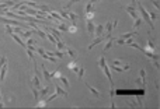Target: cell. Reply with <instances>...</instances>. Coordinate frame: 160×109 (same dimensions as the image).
I'll use <instances>...</instances> for the list:
<instances>
[{"mask_svg": "<svg viewBox=\"0 0 160 109\" xmlns=\"http://www.w3.org/2000/svg\"><path fill=\"white\" fill-rule=\"evenodd\" d=\"M98 66H100V69L104 71V74H105L107 80L110 81V85H111L110 95H111V98H112V96H114V92H115V87H114V81H112L111 73H110V67H108V64H107V62H105V59H104V57H100V59H98Z\"/></svg>", "mask_w": 160, "mask_h": 109, "instance_id": "obj_1", "label": "cell"}, {"mask_svg": "<svg viewBox=\"0 0 160 109\" xmlns=\"http://www.w3.org/2000/svg\"><path fill=\"white\" fill-rule=\"evenodd\" d=\"M138 9H139V11H141V14H142V20L146 21L147 24H150V28L153 30V22H152V20H150V17H149V11L145 9L141 3H138Z\"/></svg>", "mask_w": 160, "mask_h": 109, "instance_id": "obj_2", "label": "cell"}, {"mask_svg": "<svg viewBox=\"0 0 160 109\" xmlns=\"http://www.w3.org/2000/svg\"><path fill=\"white\" fill-rule=\"evenodd\" d=\"M124 10H125L129 16L133 18V20L139 17V16H138V13H136V1H133L131 6H125V7H124Z\"/></svg>", "mask_w": 160, "mask_h": 109, "instance_id": "obj_3", "label": "cell"}, {"mask_svg": "<svg viewBox=\"0 0 160 109\" xmlns=\"http://www.w3.org/2000/svg\"><path fill=\"white\" fill-rule=\"evenodd\" d=\"M107 38H108V36H105V35H100V36H96V39H94V41H93V42H91V44H90V45L87 46V48H89V50H91V49L96 46V45H98V44L104 42V41H105Z\"/></svg>", "mask_w": 160, "mask_h": 109, "instance_id": "obj_4", "label": "cell"}, {"mask_svg": "<svg viewBox=\"0 0 160 109\" xmlns=\"http://www.w3.org/2000/svg\"><path fill=\"white\" fill-rule=\"evenodd\" d=\"M146 49L150 50V52H155V49H156V39L149 38V39L146 41Z\"/></svg>", "mask_w": 160, "mask_h": 109, "instance_id": "obj_5", "label": "cell"}, {"mask_svg": "<svg viewBox=\"0 0 160 109\" xmlns=\"http://www.w3.org/2000/svg\"><path fill=\"white\" fill-rule=\"evenodd\" d=\"M45 30L49 31L52 35H53V38L58 41V39H61V31H58L56 28H53V27H45Z\"/></svg>", "mask_w": 160, "mask_h": 109, "instance_id": "obj_6", "label": "cell"}, {"mask_svg": "<svg viewBox=\"0 0 160 109\" xmlns=\"http://www.w3.org/2000/svg\"><path fill=\"white\" fill-rule=\"evenodd\" d=\"M55 92L58 94V95H62L63 98H67V91H66V90H63L59 84H55Z\"/></svg>", "mask_w": 160, "mask_h": 109, "instance_id": "obj_7", "label": "cell"}, {"mask_svg": "<svg viewBox=\"0 0 160 109\" xmlns=\"http://www.w3.org/2000/svg\"><path fill=\"white\" fill-rule=\"evenodd\" d=\"M86 27H87V32H89V35L90 36H93V34H94V24H93V20H87V22H86Z\"/></svg>", "mask_w": 160, "mask_h": 109, "instance_id": "obj_8", "label": "cell"}, {"mask_svg": "<svg viewBox=\"0 0 160 109\" xmlns=\"http://www.w3.org/2000/svg\"><path fill=\"white\" fill-rule=\"evenodd\" d=\"M84 85H86V87L89 88V91H90V92L93 94V95H94L96 98H98V99L101 98V94H100V91H97L96 88H94V87H91V85H90L89 83H84Z\"/></svg>", "mask_w": 160, "mask_h": 109, "instance_id": "obj_9", "label": "cell"}, {"mask_svg": "<svg viewBox=\"0 0 160 109\" xmlns=\"http://www.w3.org/2000/svg\"><path fill=\"white\" fill-rule=\"evenodd\" d=\"M104 28H105V36H111V32H112V28H115L114 27V21H108L105 25H104Z\"/></svg>", "mask_w": 160, "mask_h": 109, "instance_id": "obj_10", "label": "cell"}, {"mask_svg": "<svg viewBox=\"0 0 160 109\" xmlns=\"http://www.w3.org/2000/svg\"><path fill=\"white\" fill-rule=\"evenodd\" d=\"M67 67H69V69H70V70H72V71H77V70H79V63H77V59H76V57H75V59H73V60H72V62L69 63V64H67Z\"/></svg>", "mask_w": 160, "mask_h": 109, "instance_id": "obj_11", "label": "cell"}, {"mask_svg": "<svg viewBox=\"0 0 160 109\" xmlns=\"http://www.w3.org/2000/svg\"><path fill=\"white\" fill-rule=\"evenodd\" d=\"M67 16H69V21H70V24H77L79 17H77L76 13H73V11H67Z\"/></svg>", "mask_w": 160, "mask_h": 109, "instance_id": "obj_12", "label": "cell"}, {"mask_svg": "<svg viewBox=\"0 0 160 109\" xmlns=\"http://www.w3.org/2000/svg\"><path fill=\"white\" fill-rule=\"evenodd\" d=\"M103 31H104V24H98L97 27H94V34H93V36H100V35H103Z\"/></svg>", "mask_w": 160, "mask_h": 109, "instance_id": "obj_13", "label": "cell"}, {"mask_svg": "<svg viewBox=\"0 0 160 109\" xmlns=\"http://www.w3.org/2000/svg\"><path fill=\"white\" fill-rule=\"evenodd\" d=\"M10 35H11V38H13V39L16 41L17 44H20V46H23V48H24V49H25V44H24V41H23V39H21V38H20V36L17 35L16 32H11Z\"/></svg>", "mask_w": 160, "mask_h": 109, "instance_id": "obj_14", "label": "cell"}, {"mask_svg": "<svg viewBox=\"0 0 160 109\" xmlns=\"http://www.w3.org/2000/svg\"><path fill=\"white\" fill-rule=\"evenodd\" d=\"M107 39H108V41H107L105 46L103 48V49H104V52H105V50H108V49H111V48L114 46V42H115V38H112V36H108Z\"/></svg>", "mask_w": 160, "mask_h": 109, "instance_id": "obj_15", "label": "cell"}, {"mask_svg": "<svg viewBox=\"0 0 160 109\" xmlns=\"http://www.w3.org/2000/svg\"><path fill=\"white\" fill-rule=\"evenodd\" d=\"M145 78H146V70H145V69H142V70L139 71V78H138V81H139L142 85H145V84H146V80H145Z\"/></svg>", "mask_w": 160, "mask_h": 109, "instance_id": "obj_16", "label": "cell"}, {"mask_svg": "<svg viewBox=\"0 0 160 109\" xmlns=\"http://www.w3.org/2000/svg\"><path fill=\"white\" fill-rule=\"evenodd\" d=\"M111 66H119V67H124L125 70H129V69H131L129 64H124L121 60H114V62H111Z\"/></svg>", "mask_w": 160, "mask_h": 109, "instance_id": "obj_17", "label": "cell"}, {"mask_svg": "<svg viewBox=\"0 0 160 109\" xmlns=\"http://www.w3.org/2000/svg\"><path fill=\"white\" fill-rule=\"evenodd\" d=\"M6 73H7V63H4V64L0 67V80H1V81L6 77Z\"/></svg>", "mask_w": 160, "mask_h": 109, "instance_id": "obj_18", "label": "cell"}, {"mask_svg": "<svg viewBox=\"0 0 160 109\" xmlns=\"http://www.w3.org/2000/svg\"><path fill=\"white\" fill-rule=\"evenodd\" d=\"M42 73H44V77H45V81H47V83H49V81L52 80V78H51V73H49V71H48V69H47V67H45L44 64H42Z\"/></svg>", "mask_w": 160, "mask_h": 109, "instance_id": "obj_19", "label": "cell"}, {"mask_svg": "<svg viewBox=\"0 0 160 109\" xmlns=\"http://www.w3.org/2000/svg\"><path fill=\"white\" fill-rule=\"evenodd\" d=\"M65 50H66L65 53H66V55H69V56H70V57H73V59L77 56L76 50H75V49H72V48H65Z\"/></svg>", "mask_w": 160, "mask_h": 109, "instance_id": "obj_20", "label": "cell"}, {"mask_svg": "<svg viewBox=\"0 0 160 109\" xmlns=\"http://www.w3.org/2000/svg\"><path fill=\"white\" fill-rule=\"evenodd\" d=\"M61 83H62V84H63L65 85V88H66V91H69V90H70V84H69V81H67V78L66 77H63V76H62V74H61Z\"/></svg>", "mask_w": 160, "mask_h": 109, "instance_id": "obj_21", "label": "cell"}, {"mask_svg": "<svg viewBox=\"0 0 160 109\" xmlns=\"http://www.w3.org/2000/svg\"><path fill=\"white\" fill-rule=\"evenodd\" d=\"M93 11H94V6H93L91 1H89L84 7V13H93Z\"/></svg>", "mask_w": 160, "mask_h": 109, "instance_id": "obj_22", "label": "cell"}, {"mask_svg": "<svg viewBox=\"0 0 160 109\" xmlns=\"http://www.w3.org/2000/svg\"><path fill=\"white\" fill-rule=\"evenodd\" d=\"M142 22H143V20H142L141 17L135 18V20H133V28H138V27H139V25H141Z\"/></svg>", "mask_w": 160, "mask_h": 109, "instance_id": "obj_23", "label": "cell"}, {"mask_svg": "<svg viewBox=\"0 0 160 109\" xmlns=\"http://www.w3.org/2000/svg\"><path fill=\"white\" fill-rule=\"evenodd\" d=\"M133 35H138V32H127V34H122L119 38H122V39H127L129 36H133Z\"/></svg>", "mask_w": 160, "mask_h": 109, "instance_id": "obj_24", "label": "cell"}, {"mask_svg": "<svg viewBox=\"0 0 160 109\" xmlns=\"http://www.w3.org/2000/svg\"><path fill=\"white\" fill-rule=\"evenodd\" d=\"M55 46L58 48V49H65V48H66V45H65V44L62 42V41H61V39H58V41L55 42Z\"/></svg>", "mask_w": 160, "mask_h": 109, "instance_id": "obj_25", "label": "cell"}, {"mask_svg": "<svg viewBox=\"0 0 160 109\" xmlns=\"http://www.w3.org/2000/svg\"><path fill=\"white\" fill-rule=\"evenodd\" d=\"M76 73H77V78H79V80H81V77L84 76V69H83V67L80 66V67H79V70H77Z\"/></svg>", "mask_w": 160, "mask_h": 109, "instance_id": "obj_26", "label": "cell"}, {"mask_svg": "<svg viewBox=\"0 0 160 109\" xmlns=\"http://www.w3.org/2000/svg\"><path fill=\"white\" fill-rule=\"evenodd\" d=\"M31 91H32V94H34V98H35V101H38V98H39V92H38V88L32 87Z\"/></svg>", "mask_w": 160, "mask_h": 109, "instance_id": "obj_27", "label": "cell"}, {"mask_svg": "<svg viewBox=\"0 0 160 109\" xmlns=\"http://www.w3.org/2000/svg\"><path fill=\"white\" fill-rule=\"evenodd\" d=\"M65 52H61V50H58V52H53V56L55 57H59V59H62V57H65Z\"/></svg>", "mask_w": 160, "mask_h": 109, "instance_id": "obj_28", "label": "cell"}, {"mask_svg": "<svg viewBox=\"0 0 160 109\" xmlns=\"http://www.w3.org/2000/svg\"><path fill=\"white\" fill-rule=\"evenodd\" d=\"M67 31L69 32H76L77 31V25H76V24H70V25L67 27Z\"/></svg>", "mask_w": 160, "mask_h": 109, "instance_id": "obj_29", "label": "cell"}, {"mask_svg": "<svg viewBox=\"0 0 160 109\" xmlns=\"http://www.w3.org/2000/svg\"><path fill=\"white\" fill-rule=\"evenodd\" d=\"M76 1H80V0H69V1L65 4V9H70V6H73Z\"/></svg>", "mask_w": 160, "mask_h": 109, "instance_id": "obj_30", "label": "cell"}, {"mask_svg": "<svg viewBox=\"0 0 160 109\" xmlns=\"http://www.w3.org/2000/svg\"><path fill=\"white\" fill-rule=\"evenodd\" d=\"M111 69L114 70V71H118V73L125 71V69H124V67H119V66H111Z\"/></svg>", "mask_w": 160, "mask_h": 109, "instance_id": "obj_31", "label": "cell"}, {"mask_svg": "<svg viewBox=\"0 0 160 109\" xmlns=\"http://www.w3.org/2000/svg\"><path fill=\"white\" fill-rule=\"evenodd\" d=\"M25 52H27V55H28L30 60H31V62H34V60H35V59H34V52H32V50H30V49H25Z\"/></svg>", "mask_w": 160, "mask_h": 109, "instance_id": "obj_32", "label": "cell"}, {"mask_svg": "<svg viewBox=\"0 0 160 109\" xmlns=\"http://www.w3.org/2000/svg\"><path fill=\"white\" fill-rule=\"evenodd\" d=\"M38 91H41V92H39V95H47V94L49 92V87H45V88H39Z\"/></svg>", "mask_w": 160, "mask_h": 109, "instance_id": "obj_33", "label": "cell"}, {"mask_svg": "<svg viewBox=\"0 0 160 109\" xmlns=\"http://www.w3.org/2000/svg\"><path fill=\"white\" fill-rule=\"evenodd\" d=\"M61 77V71L59 70H55L52 74H51V78H59Z\"/></svg>", "mask_w": 160, "mask_h": 109, "instance_id": "obj_34", "label": "cell"}, {"mask_svg": "<svg viewBox=\"0 0 160 109\" xmlns=\"http://www.w3.org/2000/svg\"><path fill=\"white\" fill-rule=\"evenodd\" d=\"M59 30H61V31H67V25H66V22H59Z\"/></svg>", "mask_w": 160, "mask_h": 109, "instance_id": "obj_35", "label": "cell"}, {"mask_svg": "<svg viewBox=\"0 0 160 109\" xmlns=\"http://www.w3.org/2000/svg\"><path fill=\"white\" fill-rule=\"evenodd\" d=\"M149 17H150L152 22H155V20L157 18V14H156V13H150V11H149Z\"/></svg>", "mask_w": 160, "mask_h": 109, "instance_id": "obj_36", "label": "cell"}, {"mask_svg": "<svg viewBox=\"0 0 160 109\" xmlns=\"http://www.w3.org/2000/svg\"><path fill=\"white\" fill-rule=\"evenodd\" d=\"M56 96H58V94H56V92H55V94H52V95L49 96V98L47 99V101H45V102H51V101H53V99H55Z\"/></svg>", "mask_w": 160, "mask_h": 109, "instance_id": "obj_37", "label": "cell"}, {"mask_svg": "<svg viewBox=\"0 0 160 109\" xmlns=\"http://www.w3.org/2000/svg\"><path fill=\"white\" fill-rule=\"evenodd\" d=\"M149 1H152V3H153V6H155V9H156V10H159V0H149Z\"/></svg>", "mask_w": 160, "mask_h": 109, "instance_id": "obj_38", "label": "cell"}, {"mask_svg": "<svg viewBox=\"0 0 160 109\" xmlns=\"http://www.w3.org/2000/svg\"><path fill=\"white\" fill-rule=\"evenodd\" d=\"M6 32H7V34H11V32H13V28H11L9 24H6Z\"/></svg>", "mask_w": 160, "mask_h": 109, "instance_id": "obj_39", "label": "cell"}, {"mask_svg": "<svg viewBox=\"0 0 160 109\" xmlns=\"http://www.w3.org/2000/svg\"><path fill=\"white\" fill-rule=\"evenodd\" d=\"M93 17H94V13H86V18L87 20H93Z\"/></svg>", "mask_w": 160, "mask_h": 109, "instance_id": "obj_40", "label": "cell"}, {"mask_svg": "<svg viewBox=\"0 0 160 109\" xmlns=\"http://www.w3.org/2000/svg\"><path fill=\"white\" fill-rule=\"evenodd\" d=\"M6 62H7V60H6V56H1V57H0V67H1Z\"/></svg>", "mask_w": 160, "mask_h": 109, "instance_id": "obj_41", "label": "cell"}, {"mask_svg": "<svg viewBox=\"0 0 160 109\" xmlns=\"http://www.w3.org/2000/svg\"><path fill=\"white\" fill-rule=\"evenodd\" d=\"M45 105H47V102H45V101H41L39 104H37V106H39V108H42V106H45Z\"/></svg>", "mask_w": 160, "mask_h": 109, "instance_id": "obj_42", "label": "cell"}, {"mask_svg": "<svg viewBox=\"0 0 160 109\" xmlns=\"http://www.w3.org/2000/svg\"><path fill=\"white\" fill-rule=\"evenodd\" d=\"M153 66H155V69H159V62L157 60H153Z\"/></svg>", "mask_w": 160, "mask_h": 109, "instance_id": "obj_43", "label": "cell"}, {"mask_svg": "<svg viewBox=\"0 0 160 109\" xmlns=\"http://www.w3.org/2000/svg\"><path fill=\"white\" fill-rule=\"evenodd\" d=\"M90 1H91V3H96V1H98V0H90Z\"/></svg>", "mask_w": 160, "mask_h": 109, "instance_id": "obj_44", "label": "cell"}]
</instances>
